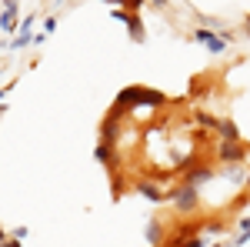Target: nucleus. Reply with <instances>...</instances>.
<instances>
[{"mask_svg":"<svg viewBox=\"0 0 250 247\" xmlns=\"http://www.w3.org/2000/svg\"><path fill=\"white\" fill-rule=\"evenodd\" d=\"M140 104L147 107H164L167 97L160 90H150V87H127L117 94V111H140Z\"/></svg>","mask_w":250,"mask_h":247,"instance_id":"nucleus-1","label":"nucleus"},{"mask_svg":"<svg viewBox=\"0 0 250 247\" xmlns=\"http://www.w3.org/2000/svg\"><path fill=\"white\" fill-rule=\"evenodd\" d=\"M193 204H197V190L190 187V184H184L180 187V194H177V210H184V214H190Z\"/></svg>","mask_w":250,"mask_h":247,"instance_id":"nucleus-2","label":"nucleus"},{"mask_svg":"<svg viewBox=\"0 0 250 247\" xmlns=\"http://www.w3.org/2000/svg\"><path fill=\"white\" fill-rule=\"evenodd\" d=\"M213 131L220 134V137H224V140H227V144H237V140H240V131H237V127H233L230 120H217V127H213Z\"/></svg>","mask_w":250,"mask_h":247,"instance_id":"nucleus-3","label":"nucleus"},{"mask_svg":"<svg viewBox=\"0 0 250 247\" xmlns=\"http://www.w3.org/2000/svg\"><path fill=\"white\" fill-rule=\"evenodd\" d=\"M240 157H244V147L240 144H224L220 147V160H227V164H237Z\"/></svg>","mask_w":250,"mask_h":247,"instance_id":"nucleus-4","label":"nucleus"},{"mask_svg":"<svg viewBox=\"0 0 250 247\" xmlns=\"http://www.w3.org/2000/svg\"><path fill=\"white\" fill-rule=\"evenodd\" d=\"M207 177H210V167H197V171L187 174V184H190V187H197V184H204Z\"/></svg>","mask_w":250,"mask_h":247,"instance_id":"nucleus-5","label":"nucleus"},{"mask_svg":"<svg viewBox=\"0 0 250 247\" xmlns=\"http://www.w3.org/2000/svg\"><path fill=\"white\" fill-rule=\"evenodd\" d=\"M137 190H140V194H147L150 201H160V197H164V194H160V187H157V184H150V180H140V184H137Z\"/></svg>","mask_w":250,"mask_h":247,"instance_id":"nucleus-6","label":"nucleus"},{"mask_svg":"<svg viewBox=\"0 0 250 247\" xmlns=\"http://www.w3.org/2000/svg\"><path fill=\"white\" fill-rule=\"evenodd\" d=\"M14 14H17V7H7V10H3V20H0V27L14 30Z\"/></svg>","mask_w":250,"mask_h":247,"instance_id":"nucleus-7","label":"nucleus"},{"mask_svg":"<svg viewBox=\"0 0 250 247\" xmlns=\"http://www.w3.org/2000/svg\"><path fill=\"white\" fill-rule=\"evenodd\" d=\"M250 241V221H244L240 224V237H237V244H247Z\"/></svg>","mask_w":250,"mask_h":247,"instance_id":"nucleus-8","label":"nucleus"},{"mask_svg":"<svg viewBox=\"0 0 250 247\" xmlns=\"http://www.w3.org/2000/svg\"><path fill=\"white\" fill-rule=\"evenodd\" d=\"M97 160L110 164V147H107V144H100V147H97Z\"/></svg>","mask_w":250,"mask_h":247,"instance_id":"nucleus-9","label":"nucleus"},{"mask_svg":"<svg viewBox=\"0 0 250 247\" xmlns=\"http://www.w3.org/2000/svg\"><path fill=\"white\" fill-rule=\"evenodd\" d=\"M180 247H204V241H200V237H187Z\"/></svg>","mask_w":250,"mask_h":247,"instance_id":"nucleus-10","label":"nucleus"},{"mask_svg":"<svg viewBox=\"0 0 250 247\" xmlns=\"http://www.w3.org/2000/svg\"><path fill=\"white\" fill-rule=\"evenodd\" d=\"M3 247H20V244H17V241H7V244H3Z\"/></svg>","mask_w":250,"mask_h":247,"instance_id":"nucleus-11","label":"nucleus"},{"mask_svg":"<svg viewBox=\"0 0 250 247\" xmlns=\"http://www.w3.org/2000/svg\"><path fill=\"white\" fill-rule=\"evenodd\" d=\"M3 244H7V237H3V230H0V247H3Z\"/></svg>","mask_w":250,"mask_h":247,"instance_id":"nucleus-12","label":"nucleus"},{"mask_svg":"<svg viewBox=\"0 0 250 247\" xmlns=\"http://www.w3.org/2000/svg\"><path fill=\"white\" fill-rule=\"evenodd\" d=\"M247 34H250V20H247Z\"/></svg>","mask_w":250,"mask_h":247,"instance_id":"nucleus-13","label":"nucleus"}]
</instances>
